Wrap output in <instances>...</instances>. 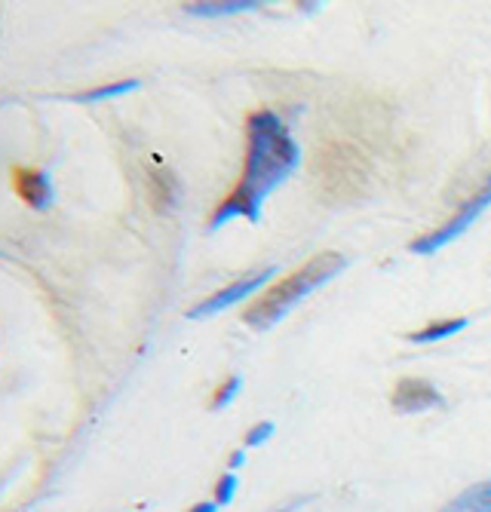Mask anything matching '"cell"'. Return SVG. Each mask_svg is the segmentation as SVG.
<instances>
[{
	"label": "cell",
	"mask_w": 491,
	"mask_h": 512,
	"mask_svg": "<svg viewBox=\"0 0 491 512\" xmlns=\"http://www.w3.org/2000/svg\"><path fill=\"white\" fill-rule=\"evenodd\" d=\"M243 460H246V454H243V451H234V457H231V467L237 470V467H240V463H243Z\"/></svg>",
	"instance_id": "9a60e30c"
},
{
	"label": "cell",
	"mask_w": 491,
	"mask_h": 512,
	"mask_svg": "<svg viewBox=\"0 0 491 512\" xmlns=\"http://www.w3.org/2000/svg\"><path fill=\"white\" fill-rule=\"evenodd\" d=\"M390 402H393V411H399V414H415V411H430V408L442 405V396L424 378H403L393 387Z\"/></svg>",
	"instance_id": "8992f818"
},
{
	"label": "cell",
	"mask_w": 491,
	"mask_h": 512,
	"mask_svg": "<svg viewBox=\"0 0 491 512\" xmlns=\"http://www.w3.org/2000/svg\"><path fill=\"white\" fill-rule=\"evenodd\" d=\"M191 512H218V503H215V500H209V503H197V506H191Z\"/></svg>",
	"instance_id": "5bb4252c"
},
{
	"label": "cell",
	"mask_w": 491,
	"mask_h": 512,
	"mask_svg": "<svg viewBox=\"0 0 491 512\" xmlns=\"http://www.w3.org/2000/svg\"><path fill=\"white\" fill-rule=\"evenodd\" d=\"M442 512H491V482H479L461 491L455 500L442 506Z\"/></svg>",
	"instance_id": "52a82bcc"
},
{
	"label": "cell",
	"mask_w": 491,
	"mask_h": 512,
	"mask_svg": "<svg viewBox=\"0 0 491 512\" xmlns=\"http://www.w3.org/2000/svg\"><path fill=\"white\" fill-rule=\"evenodd\" d=\"M301 148L274 111H255L246 123V163L237 188L221 200L209 218V230H218L231 218H261V206L274 188L298 169Z\"/></svg>",
	"instance_id": "6da1fadb"
},
{
	"label": "cell",
	"mask_w": 491,
	"mask_h": 512,
	"mask_svg": "<svg viewBox=\"0 0 491 512\" xmlns=\"http://www.w3.org/2000/svg\"><path fill=\"white\" fill-rule=\"evenodd\" d=\"M10 181H13V191L16 197L31 206L34 212H43L50 209L53 200H56V191H53V178L37 169V166H13L10 172Z\"/></svg>",
	"instance_id": "5b68a950"
},
{
	"label": "cell",
	"mask_w": 491,
	"mask_h": 512,
	"mask_svg": "<svg viewBox=\"0 0 491 512\" xmlns=\"http://www.w3.org/2000/svg\"><path fill=\"white\" fill-rule=\"evenodd\" d=\"M139 89V80H117V83H105V86H96V89H86V92H77V102H105V99H117V96H126V92Z\"/></svg>",
	"instance_id": "30bf717a"
},
{
	"label": "cell",
	"mask_w": 491,
	"mask_h": 512,
	"mask_svg": "<svg viewBox=\"0 0 491 512\" xmlns=\"http://www.w3.org/2000/svg\"><path fill=\"white\" fill-rule=\"evenodd\" d=\"M271 433H274V424H271V421H264V424H258L255 430H249V436H246V445L258 448V445H264L267 439H271Z\"/></svg>",
	"instance_id": "4fadbf2b"
},
{
	"label": "cell",
	"mask_w": 491,
	"mask_h": 512,
	"mask_svg": "<svg viewBox=\"0 0 491 512\" xmlns=\"http://www.w3.org/2000/svg\"><path fill=\"white\" fill-rule=\"evenodd\" d=\"M240 387H243V378H228L225 384H221L218 390H215V396H212V408H225V405H231L234 402V396L240 393Z\"/></svg>",
	"instance_id": "8fae6325"
},
{
	"label": "cell",
	"mask_w": 491,
	"mask_h": 512,
	"mask_svg": "<svg viewBox=\"0 0 491 512\" xmlns=\"http://www.w3.org/2000/svg\"><path fill=\"white\" fill-rule=\"evenodd\" d=\"M271 276H277V267H261V270H255V273H249V276L237 279V283H231L228 289L215 292V295H212V298H206L203 304H197V307H194L188 316H191V319H206V316H215V313H221L225 307H231V304L243 301L246 295H252L255 289H261V286H264Z\"/></svg>",
	"instance_id": "277c9868"
},
{
	"label": "cell",
	"mask_w": 491,
	"mask_h": 512,
	"mask_svg": "<svg viewBox=\"0 0 491 512\" xmlns=\"http://www.w3.org/2000/svg\"><path fill=\"white\" fill-rule=\"evenodd\" d=\"M461 329H467V319L464 316L445 319V322H433V325H427V329H421V332H412L409 341L412 344H430V341H442V338H449V335H458Z\"/></svg>",
	"instance_id": "9c48e42d"
},
{
	"label": "cell",
	"mask_w": 491,
	"mask_h": 512,
	"mask_svg": "<svg viewBox=\"0 0 491 512\" xmlns=\"http://www.w3.org/2000/svg\"><path fill=\"white\" fill-rule=\"evenodd\" d=\"M491 206V178L482 184V188L455 212V218L452 221H445L442 227H436V230H430V234H424V237H418L409 249L415 252V255H433V252H439L442 246H449L452 240H458L464 230L485 212Z\"/></svg>",
	"instance_id": "3957f363"
},
{
	"label": "cell",
	"mask_w": 491,
	"mask_h": 512,
	"mask_svg": "<svg viewBox=\"0 0 491 512\" xmlns=\"http://www.w3.org/2000/svg\"><path fill=\"white\" fill-rule=\"evenodd\" d=\"M185 10L194 16H231V13L258 10V4L255 0H203V4H188Z\"/></svg>",
	"instance_id": "ba28073f"
},
{
	"label": "cell",
	"mask_w": 491,
	"mask_h": 512,
	"mask_svg": "<svg viewBox=\"0 0 491 512\" xmlns=\"http://www.w3.org/2000/svg\"><path fill=\"white\" fill-rule=\"evenodd\" d=\"M234 491H237V476L234 473H225V476L218 479V485H215V503L218 506L231 503L234 500Z\"/></svg>",
	"instance_id": "7c38bea8"
},
{
	"label": "cell",
	"mask_w": 491,
	"mask_h": 512,
	"mask_svg": "<svg viewBox=\"0 0 491 512\" xmlns=\"http://www.w3.org/2000/svg\"><path fill=\"white\" fill-rule=\"evenodd\" d=\"M347 267V258L338 255V252H323V255H314L304 267L292 270L286 279H280L277 286L267 289L246 313H243V322L252 325V329H271L277 325L301 298H307L310 292H317L320 286H326L329 279H335L341 270Z\"/></svg>",
	"instance_id": "7a4b0ae2"
}]
</instances>
